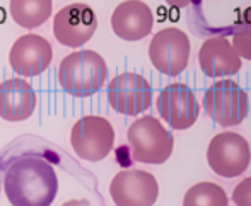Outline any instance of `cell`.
Masks as SVG:
<instances>
[{
  "instance_id": "obj_1",
  "label": "cell",
  "mask_w": 251,
  "mask_h": 206,
  "mask_svg": "<svg viewBox=\"0 0 251 206\" xmlns=\"http://www.w3.org/2000/svg\"><path fill=\"white\" fill-rule=\"evenodd\" d=\"M3 193L12 206H51L58 193V177L47 159L23 155L5 170Z\"/></svg>"
},
{
  "instance_id": "obj_2",
  "label": "cell",
  "mask_w": 251,
  "mask_h": 206,
  "mask_svg": "<svg viewBox=\"0 0 251 206\" xmlns=\"http://www.w3.org/2000/svg\"><path fill=\"white\" fill-rule=\"evenodd\" d=\"M108 79V65L100 53L80 49L62 60L58 69V84L72 97H91L101 91Z\"/></svg>"
},
{
  "instance_id": "obj_3",
  "label": "cell",
  "mask_w": 251,
  "mask_h": 206,
  "mask_svg": "<svg viewBox=\"0 0 251 206\" xmlns=\"http://www.w3.org/2000/svg\"><path fill=\"white\" fill-rule=\"evenodd\" d=\"M132 155L142 164H164L173 154L175 138L157 118L142 116L126 131Z\"/></svg>"
},
{
  "instance_id": "obj_4",
  "label": "cell",
  "mask_w": 251,
  "mask_h": 206,
  "mask_svg": "<svg viewBox=\"0 0 251 206\" xmlns=\"http://www.w3.org/2000/svg\"><path fill=\"white\" fill-rule=\"evenodd\" d=\"M203 109L214 123L224 128L238 126L248 116V95L234 80H219L205 92Z\"/></svg>"
},
{
  "instance_id": "obj_5",
  "label": "cell",
  "mask_w": 251,
  "mask_h": 206,
  "mask_svg": "<svg viewBox=\"0 0 251 206\" xmlns=\"http://www.w3.org/2000/svg\"><path fill=\"white\" fill-rule=\"evenodd\" d=\"M70 143L80 159L100 162L106 159L115 145L113 124L102 116H84L70 131Z\"/></svg>"
},
{
  "instance_id": "obj_6",
  "label": "cell",
  "mask_w": 251,
  "mask_h": 206,
  "mask_svg": "<svg viewBox=\"0 0 251 206\" xmlns=\"http://www.w3.org/2000/svg\"><path fill=\"white\" fill-rule=\"evenodd\" d=\"M251 160L250 145L241 135L224 131L215 135L207 148V162L222 177H238L248 169Z\"/></svg>"
},
{
  "instance_id": "obj_7",
  "label": "cell",
  "mask_w": 251,
  "mask_h": 206,
  "mask_svg": "<svg viewBox=\"0 0 251 206\" xmlns=\"http://www.w3.org/2000/svg\"><path fill=\"white\" fill-rule=\"evenodd\" d=\"M190 38L176 27H166L154 34L149 46V58L155 70L164 75H179L190 62Z\"/></svg>"
},
{
  "instance_id": "obj_8",
  "label": "cell",
  "mask_w": 251,
  "mask_h": 206,
  "mask_svg": "<svg viewBox=\"0 0 251 206\" xmlns=\"http://www.w3.org/2000/svg\"><path fill=\"white\" fill-rule=\"evenodd\" d=\"M108 102L116 113L125 116H139L151 108L152 87L146 77L133 72L116 75L108 84Z\"/></svg>"
},
{
  "instance_id": "obj_9",
  "label": "cell",
  "mask_w": 251,
  "mask_h": 206,
  "mask_svg": "<svg viewBox=\"0 0 251 206\" xmlns=\"http://www.w3.org/2000/svg\"><path fill=\"white\" fill-rule=\"evenodd\" d=\"M98 29L96 12L87 3H70L53 17V34L56 41L69 48H79L94 36Z\"/></svg>"
},
{
  "instance_id": "obj_10",
  "label": "cell",
  "mask_w": 251,
  "mask_h": 206,
  "mask_svg": "<svg viewBox=\"0 0 251 206\" xmlns=\"http://www.w3.org/2000/svg\"><path fill=\"white\" fill-rule=\"evenodd\" d=\"M109 194L116 206H154L159 196V184L146 170H122L113 177Z\"/></svg>"
},
{
  "instance_id": "obj_11",
  "label": "cell",
  "mask_w": 251,
  "mask_h": 206,
  "mask_svg": "<svg viewBox=\"0 0 251 206\" xmlns=\"http://www.w3.org/2000/svg\"><path fill=\"white\" fill-rule=\"evenodd\" d=\"M157 111L173 130H188L200 114V106L186 84H169L157 97Z\"/></svg>"
},
{
  "instance_id": "obj_12",
  "label": "cell",
  "mask_w": 251,
  "mask_h": 206,
  "mask_svg": "<svg viewBox=\"0 0 251 206\" xmlns=\"http://www.w3.org/2000/svg\"><path fill=\"white\" fill-rule=\"evenodd\" d=\"M51 58V45L38 34H24L17 38L9 53L10 67L23 77H36L43 73L50 67Z\"/></svg>"
},
{
  "instance_id": "obj_13",
  "label": "cell",
  "mask_w": 251,
  "mask_h": 206,
  "mask_svg": "<svg viewBox=\"0 0 251 206\" xmlns=\"http://www.w3.org/2000/svg\"><path fill=\"white\" fill-rule=\"evenodd\" d=\"M154 26L151 7L142 0L122 2L111 16V29L125 41H140L149 36Z\"/></svg>"
},
{
  "instance_id": "obj_14",
  "label": "cell",
  "mask_w": 251,
  "mask_h": 206,
  "mask_svg": "<svg viewBox=\"0 0 251 206\" xmlns=\"http://www.w3.org/2000/svg\"><path fill=\"white\" fill-rule=\"evenodd\" d=\"M199 63L207 77H227L241 70V58L224 36L208 38L199 51Z\"/></svg>"
},
{
  "instance_id": "obj_15",
  "label": "cell",
  "mask_w": 251,
  "mask_h": 206,
  "mask_svg": "<svg viewBox=\"0 0 251 206\" xmlns=\"http://www.w3.org/2000/svg\"><path fill=\"white\" fill-rule=\"evenodd\" d=\"M36 109V92L24 79L0 84V118L10 123L24 121Z\"/></svg>"
},
{
  "instance_id": "obj_16",
  "label": "cell",
  "mask_w": 251,
  "mask_h": 206,
  "mask_svg": "<svg viewBox=\"0 0 251 206\" xmlns=\"http://www.w3.org/2000/svg\"><path fill=\"white\" fill-rule=\"evenodd\" d=\"M51 0H10V16L24 29H36L51 16Z\"/></svg>"
},
{
  "instance_id": "obj_17",
  "label": "cell",
  "mask_w": 251,
  "mask_h": 206,
  "mask_svg": "<svg viewBox=\"0 0 251 206\" xmlns=\"http://www.w3.org/2000/svg\"><path fill=\"white\" fill-rule=\"evenodd\" d=\"M229 200L226 191L219 184L199 183L186 191L183 206H227Z\"/></svg>"
},
{
  "instance_id": "obj_18",
  "label": "cell",
  "mask_w": 251,
  "mask_h": 206,
  "mask_svg": "<svg viewBox=\"0 0 251 206\" xmlns=\"http://www.w3.org/2000/svg\"><path fill=\"white\" fill-rule=\"evenodd\" d=\"M231 45L239 58L251 60V24H245L234 31Z\"/></svg>"
},
{
  "instance_id": "obj_19",
  "label": "cell",
  "mask_w": 251,
  "mask_h": 206,
  "mask_svg": "<svg viewBox=\"0 0 251 206\" xmlns=\"http://www.w3.org/2000/svg\"><path fill=\"white\" fill-rule=\"evenodd\" d=\"M232 201L236 206H251V177L243 179L232 193Z\"/></svg>"
},
{
  "instance_id": "obj_20",
  "label": "cell",
  "mask_w": 251,
  "mask_h": 206,
  "mask_svg": "<svg viewBox=\"0 0 251 206\" xmlns=\"http://www.w3.org/2000/svg\"><path fill=\"white\" fill-rule=\"evenodd\" d=\"M62 206H93L87 200H70V201H65Z\"/></svg>"
},
{
  "instance_id": "obj_21",
  "label": "cell",
  "mask_w": 251,
  "mask_h": 206,
  "mask_svg": "<svg viewBox=\"0 0 251 206\" xmlns=\"http://www.w3.org/2000/svg\"><path fill=\"white\" fill-rule=\"evenodd\" d=\"M166 2H168L169 5H173V7H179V9H183V7L190 5L193 0H166Z\"/></svg>"
}]
</instances>
